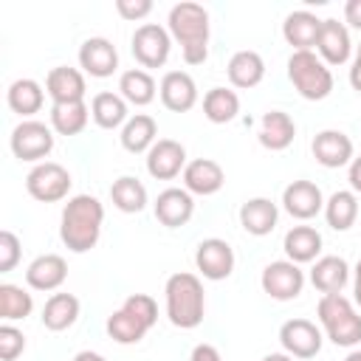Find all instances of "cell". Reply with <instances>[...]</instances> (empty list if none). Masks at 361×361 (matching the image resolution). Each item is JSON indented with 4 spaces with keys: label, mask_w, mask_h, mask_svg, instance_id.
<instances>
[{
    "label": "cell",
    "mask_w": 361,
    "mask_h": 361,
    "mask_svg": "<svg viewBox=\"0 0 361 361\" xmlns=\"http://www.w3.org/2000/svg\"><path fill=\"white\" fill-rule=\"evenodd\" d=\"M104 206L93 195H73L68 197L62 217H59V237L73 254L90 251L102 237Z\"/></svg>",
    "instance_id": "obj_1"
},
{
    "label": "cell",
    "mask_w": 361,
    "mask_h": 361,
    "mask_svg": "<svg viewBox=\"0 0 361 361\" xmlns=\"http://www.w3.org/2000/svg\"><path fill=\"white\" fill-rule=\"evenodd\" d=\"M169 37L180 45L186 65H203L209 56V11L200 3L183 0L169 8L166 17Z\"/></svg>",
    "instance_id": "obj_2"
},
{
    "label": "cell",
    "mask_w": 361,
    "mask_h": 361,
    "mask_svg": "<svg viewBox=\"0 0 361 361\" xmlns=\"http://www.w3.org/2000/svg\"><path fill=\"white\" fill-rule=\"evenodd\" d=\"M164 299H166V319L175 327L192 330L203 322L206 293H203V282L195 274H189V271L172 274L164 285Z\"/></svg>",
    "instance_id": "obj_3"
},
{
    "label": "cell",
    "mask_w": 361,
    "mask_h": 361,
    "mask_svg": "<svg viewBox=\"0 0 361 361\" xmlns=\"http://www.w3.org/2000/svg\"><path fill=\"white\" fill-rule=\"evenodd\" d=\"M316 316L336 347H355L361 344V313L355 305L341 293H327L316 305Z\"/></svg>",
    "instance_id": "obj_4"
},
{
    "label": "cell",
    "mask_w": 361,
    "mask_h": 361,
    "mask_svg": "<svg viewBox=\"0 0 361 361\" xmlns=\"http://www.w3.org/2000/svg\"><path fill=\"white\" fill-rule=\"evenodd\" d=\"M288 79L307 102H322L333 93V73L316 51H293L288 59Z\"/></svg>",
    "instance_id": "obj_5"
},
{
    "label": "cell",
    "mask_w": 361,
    "mask_h": 361,
    "mask_svg": "<svg viewBox=\"0 0 361 361\" xmlns=\"http://www.w3.org/2000/svg\"><path fill=\"white\" fill-rule=\"evenodd\" d=\"M8 144H11L14 158L28 161V164H42L54 149V130L37 118H23L11 130Z\"/></svg>",
    "instance_id": "obj_6"
},
{
    "label": "cell",
    "mask_w": 361,
    "mask_h": 361,
    "mask_svg": "<svg viewBox=\"0 0 361 361\" xmlns=\"http://www.w3.org/2000/svg\"><path fill=\"white\" fill-rule=\"evenodd\" d=\"M71 172L56 164V161H42V164H34L31 172L25 175V192L39 200V203H56V200H65L68 192H71Z\"/></svg>",
    "instance_id": "obj_7"
},
{
    "label": "cell",
    "mask_w": 361,
    "mask_h": 361,
    "mask_svg": "<svg viewBox=\"0 0 361 361\" xmlns=\"http://www.w3.org/2000/svg\"><path fill=\"white\" fill-rule=\"evenodd\" d=\"M130 48H133V56L135 62L147 71V68H164L166 59H169V51H172V37L164 25L158 23H144L135 28L133 39H130Z\"/></svg>",
    "instance_id": "obj_8"
},
{
    "label": "cell",
    "mask_w": 361,
    "mask_h": 361,
    "mask_svg": "<svg viewBox=\"0 0 361 361\" xmlns=\"http://www.w3.org/2000/svg\"><path fill=\"white\" fill-rule=\"evenodd\" d=\"M259 285L262 290L276 299V302H290L302 293L305 288V271L290 262V259H274L262 268V276H259Z\"/></svg>",
    "instance_id": "obj_9"
},
{
    "label": "cell",
    "mask_w": 361,
    "mask_h": 361,
    "mask_svg": "<svg viewBox=\"0 0 361 361\" xmlns=\"http://www.w3.org/2000/svg\"><path fill=\"white\" fill-rule=\"evenodd\" d=\"M195 265L203 274V279H212V282L228 279L234 271V248L220 237H206L197 243Z\"/></svg>",
    "instance_id": "obj_10"
},
{
    "label": "cell",
    "mask_w": 361,
    "mask_h": 361,
    "mask_svg": "<svg viewBox=\"0 0 361 361\" xmlns=\"http://www.w3.org/2000/svg\"><path fill=\"white\" fill-rule=\"evenodd\" d=\"M322 330L310 319H288L279 327V344L290 358H313L322 350Z\"/></svg>",
    "instance_id": "obj_11"
},
{
    "label": "cell",
    "mask_w": 361,
    "mask_h": 361,
    "mask_svg": "<svg viewBox=\"0 0 361 361\" xmlns=\"http://www.w3.org/2000/svg\"><path fill=\"white\" fill-rule=\"evenodd\" d=\"M186 147L175 138H158L147 152V172L155 180H172L186 169Z\"/></svg>",
    "instance_id": "obj_12"
},
{
    "label": "cell",
    "mask_w": 361,
    "mask_h": 361,
    "mask_svg": "<svg viewBox=\"0 0 361 361\" xmlns=\"http://www.w3.org/2000/svg\"><path fill=\"white\" fill-rule=\"evenodd\" d=\"M316 54L322 56V62L330 65H344L353 56V42H350V28L344 23H338L336 17L322 20V31L316 39Z\"/></svg>",
    "instance_id": "obj_13"
},
{
    "label": "cell",
    "mask_w": 361,
    "mask_h": 361,
    "mask_svg": "<svg viewBox=\"0 0 361 361\" xmlns=\"http://www.w3.org/2000/svg\"><path fill=\"white\" fill-rule=\"evenodd\" d=\"M79 68L96 79H107L118 68V51L107 37H87L79 45Z\"/></svg>",
    "instance_id": "obj_14"
},
{
    "label": "cell",
    "mask_w": 361,
    "mask_h": 361,
    "mask_svg": "<svg viewBox=\"0 0 361 361\" xmlns=\"http://www.w3.org/2000/svg\"><path fill=\"white\" fill-rule=\"evenodd\" d=\"M161 104L172 113H189L197 104V85L186 71H166L158 85Z\"/></svg>",
    "instance_id": "obj_15"
},
{
    "label": "cell",
    "mask_w": 361,
    "mask_h": 361,
    "mask_svg": "<svg viewBox=\"0 0 361 361\" xmlns=\"http://www.w3.org/2000/svg\"><path fill=\"white\" fill-rule=\"evenodd\" d=\"M152 209H155V217H158L161 226H166V228H180V226H186V223L192 220V214H195V197H192L183 186H169V189H164V192L155 197Z\"/></svg>",
    "instance_id": "obj_16"
},
{
    "label": "cell",
    "mask_w": 361,
    "mask_h": 361,
    "mask_svg": "<svg viewBox=\"0 0 361 361\" xmlns=\"http://www.w3.org/2000/svg\"><path fill=\"white\" fill-rule=\"evenodd\" d=\"M282 206L296 220H310L324 212V195L313 180H293L282 192Z\"/></svg>",
    "instance_id": "obj_17"
},
{
    "label": "cell",
    "mask_w": 361,
    "mask_h": 361,
    "mask_svg": "<svg viewBox=\"0 0 361 361\" xmlns=\"http://www.w3.org/2000/svg\"><path fill=\"white\" fill-rule=\"evenodd\" d=\"M310 149H313V158L324 169L350 166V161H353V141L341 130H322V133H316Z\"/></svg>",
    "instance_id": "obj_18"
},
{
    "label": "cell",
    "mask_w": 361,
    "mask_h": 361,
    "mask_svg": "<svg viewBox=\"0 0 361 361\" xmlns=\"http://www.w3.org/2000/svg\"><path fill=\"white\" fill-rule=\"evenodd\" d=\"M223 183H226V172H223V166H220L217 161H212V158H195V161H189L186 169H183V189H186L189 195H203V197H209V195H217V192L223 189Z\"/></svg>",
    "instance_id": "obj_19"
},
{
    "label": "cell",
    "mask_w": 361,
    "mask_h": 361,
    "mask_svg": "<svg viewBox=\"0 0 361 361\" xmlns=\"http://www.w3.org/2000/svg\"><path fill=\"white\" fill-rule=\"evenodd\" d=\"M45 93L51 96L54 104H62V102H85V93H87L85 73L79 68H68V65L51 68L48 76H45Z\"/></svg>",
    "instance_id": "obj_20"
},
{
    "label": "cell",
    "mask_w": 361,
    "mask_h": 361,
    "mask_svg": "<svg viewBox=\"0 0 361 361\" xmlns=\"http://www.w3.org/2000/svg\"><path fill=\"white\" fill-rule=\"evenodd\" d=\"M319 31H322V20L307 8L290 11L282 23V37L293 51H313Z\"/></svg>",
    "instance_id": "obj_21"
},
{
    "label": "cell",
    "mask_w": 361,
    "mask_h": 361,
    "mask_svg": "<svg viewBox=\"0 0 361 361\" xmlns=\"http://www.w3.org/2000/svg\"><path fill=\"white\" fill-rule=\"evenodd\" d=\"M350 282V265L344 257H336V254H324L313 262L310 268V285L327 296V293H341L344 285Z\"/></svg>",
    "instance_id": "obj_22"
},
{
    "label": "cell",
    "mask_w": 361,
    "mask_h": 361,
    "mask_svg": "<svg viewBox=\"0 0 361 361\" xmlns=\"http://www.w3.org/2000/svg\"><path fill=\"white\" fill-rule=\"evenodd\" d=\"M68 279V262L59 254H39L25 268V282L34 290H56Z\"/></svg>",
    "instance_id": "obj_23"
},
{
    "label": "cell",
    "mask_w": 361,
    "mask_h": 361,
    "mask_svg": "<svg viewBox=\"0 0 361 361\" xmlns=\"http://www.w3.org/2000/svg\"><path fill=\"white\" fill-rule=\"evenodd\" d=\"M276 220H279V209L271 197H248L240 206V226L254 237L271 234L276 228Z\"/></svg>",
    "instance_id": "obj_24"
},
{
    "label": "cell",
    "mask_w": 361,
    "mask_h": 361,
    "mask_svg": "<svg viewBox=\"0 0 361 361\" xmlns=\"http://www.w3.org/2000/svg\"><path fill=\"white\" fill-rule=\"evenodd\" d=\"M296 138V124L288 113L282 110H268L262 113V121H259V144L271 152H282L293 144Z\"/></svg>",
    "instance_id": "obj_25"
},
{
    "label": "cell",
    "mask_w": 361,
    "mask_h": 361,
    "mask_svg": "<svg viewBox=\"0 0 361 361\" xmlns=\"http://www.w3.org/2000/svg\"><path fill=\"white\" fill-rule=\"evenodd\" d=\"M226 73H228V82L240 90H248V87H257L262 79H265V59L257 54V51H237L228 65H226Z\"/></svg>",
    "instance_id": "obj_26"
},
{
    "label": "cell",
    "mask_w": 361,
    "mask_h": 361,
    "mask_svg": "<svg viewBox=\"0 0 361 361\" xmlns=\"http://www.w3.org/2000/svg\"><path fill=\"white\" fill-rule=\"evenodd\" d=\"M282 248H285L288 259L296 262V265L316 262L319 254H322V234H319L313 226H293V228L285 234Z\"/></svg>",
    "instance_id": "obj_27"
},
{
    "label": "cell",
    "mask_w": 361,
    "mask_h": 361,
    "mask_svg": "<svg viewBox=\"0 0 361 361\" xmlns=\"http://www.w3.org/2000/svg\"><path fill=\"white\" fill-rule=\"evenodd\" d=\"M90 118L102 127V130H116V127H124L130 113H127V102L121 93H113V90H102L93 96L90 102Z\"/></svg>",
    "instance_id": "obj_28"
},
{
    "label": "cell",
    "mask_w": 361,
    "mask_h": 361,
    "mask_svg": "<svg viewBox=\"0 0 361 361\" xmlns=\"http://www.w3.org/2000/svg\"><path fill=\"white\" fill-rule=\"evenodd\" d=\"M118 138H121V147H124L127 152H133V155L149 152V147L158 141V124H155L152 116L135 113V116H130L127 124L121 127V135H118Z\"/></svg>",
    "instance_id": "obj_29"
},
{
    "label": "cell",
    "mask_w": 361,
    "mask_h": 361,
    "mask_svg": "<svg viewBox=\"0 0 361 361\" xmlns=\"http://www.w3.org/2000/svg\"><path fill=\"white\" fill-rule=\"evenodd\" d=\"M6 102L11 107V113L28 118L34 113L42 110V102H45V90L37 79H14L6 90Z\"/></svg>",
    "instance_id": "obj_30"
},
{
    "label": "cell",
    "mask_w": 361,
    "mask_h": 361,
    "mask_svg": "<svg viewBox=\"0 0 361 361\" xmlns=\"http://www.w3.org/2000/svg\"><path fill=\"white\" fill-rule=\"evenodd\" d=\"M42 324L54 333H62L68 327L76 324L79 319V299L73 293H51L45 299V307H42Z\"/></svg>",
    "instance_id": "obj_31"
},
{
    "label": "cell",
    "mask_w": 361,
    "mask_h": 361,
    "mask_svg": "<svg viewBox=\"0 0 361 361\" xmlns=\"http://www.w3.org/2000/svg\"><path fill=\"white\" fill-rule=\"evenodd\" d=\"M118 93L124 96L127 104H135V107H147L149 102H155V93H158V85L155 79L149 76V71L144 68H130L118 76Z\"/></svg>",
    "instance_id": "obj_32"
},
{
    "label": "cell",
    "mask_w": 361,
    "mask_h": 361,
    "mask_svg": "<svg viewBox=\"0 0 361 361\" xmlns=\"http://www.w3.org/2000/svg\"><path fill=\"white\" fill-rule=\"evenodd\" d=\"M358 217V197L353 189H338L324 200V220L333 231H347Z\"/></svg>",
    "instance_id": "obj_33"
},
{
    "label": "cell",
    "mask_w": 361,
    "mask_h": 361,
    "mask_svg": "<svg viewBox=\"0 0 361 361\" xmlns=\"http://www.w3.org/2000/svg\"><path fill=\"white\" fill-rule=\"evenodd\" d=\"M110 200H113V206H116L118 212H124V214H138V212H144V206H147V186H144L138 178H133V175H121V178H116L113 186H110Z\"/></svg>",
    "instance_id": "obj_34"
},
{
    "label": "cell",
    "mask_w": 361,
    "mask_h": 361,
    "mask_svg": "<svg viewBox=\"0 0 361 361\" xmlns=\"http://www.w3.org/2000/svg\"><path fill=\"white\" fill-rule=\"evenodd\" d=\"M90 107L85 102H62L51 104V130L59 135H79L87 127Z\"/></svg>",
    "instance_id": "obj_35"
},
{
    "label": "cell",
    "mask_w": 361,
    "mask_h": 361,
    "mask_svg": "<svg viewBox=\"0 0 361 361\" xmlns=\"http://www.w3.org/2000/svg\"><path fill=\"white\" fill-rule=\"evenodd\" d=\"M240 113V96L231 87H212L203 96V116L212 124H228Z\"/></svg>",
    "instance_id": "obj_36"
},
{
    "label": "cell",
    "mask_w": 361,
    "mask_h": 361,
    "mask_svg": "<svg viewBox=\"0 0 361 361\" xmlns=\"http://www.w3.org/2000/svg\"><path fill=\"white\" fill-rule=\"evenodd\" d=\"M107 336L116 341V344H138L144 336H147V324L138 319V316H133L130 310H124V307H118V310H113L110 316H107Z\"/></svg>",
    "instance_id": "obj_37"
},
{
    "label": "cell",
    "mask_w": 361,
    "mask_h": 361,
    "mask_svg": "<svg viewBox=\"0 0 361 361\" xmlns=\"http://www.w3.org/2000/svg\"><path fill=\"white\" fill-rule=\"evenodd\" d=\"M31 310H34V296L25 288L11 285V282H3L0 285V319L3 322L28 319Z\"/></svg>",
    "instance_id": "obj_38"
},
{
    "label": "cell",
    "mask_w": 361,
    "mask_h": 361,
    "mask_svg": "<svg viewBox=\"0 0 361 361\" xmlns=\"http://www.w3.org/2000/svg\"><path fill=\"white\" fill-rule=\"evenodd\" d=\"M25 350V336L23 330H17L11 322H3L0 324V358L3 361H14L20 358Z\"/></svg>",
    "instance_id": "obj_39"
},
{
    "label": "cell",
    "mask_w": 361,
    "mask_h": 361,
    "mask_svg": "<svg viewBox=\"0 0 361 361\" xmlns=\"http://www.w3.org/2000/svg\"><path fill=\"white\" fill-rule=\"evenodd\" d=\"M121 307L130 310L133 316H138L147 327H152V324L158 322V305H155V299H152L149 293H130Z\"/></svg>",
    "instance_id": "obj_40"
},
{
    "label": "cell",
    "mask_w": 361,
    "mask_h": 361,
    "mask_svg": "<svg viewBox=\"0 0 361 361\" xmlns=\"http://www.w3.org/2000/svg\"><path fill=\"white\" fill-rule=\"evenodd\" d=\"M20 262V240L14 231H0V274H8Z\"/></svg>",
    "instance_id": "obj_41"
},
{
    "label": "cell",
    "mask_w": 361,
    "mask_h": 361,
    "mask_svg": "<svg viewBox=\"0 0 361 361\" xmlns=\"http://www.w3.org/2000/svg\"><path fill=\"white\" fill-rule=\"evenodd\" d=\"M116 11L121 20L138 23L152 11V0H116Z\"/></svg>",
    "instance_id": "obj_42"
},
{
    "label": "cell",
    "mask_w": 361,
    "mask_h": 361,
    "mask_svg": "<svg viewBox=\"0 0 361 361\" xmlns=\"http://www.w3.org/2000/svg\"><path fill=\"white\" fill-rule=\"evenodd\" d=\"M344 23L355 31H361V0H347L344 3Z\"/></svg>",
    "instance_id": "obj_43"
},
{
    "label": "cell",
    "mask_w": 361,
    "mask_h": 361,
    "mask_svg": "<svg viewBox=\"0 0 361 361\" xmlns=\"http://www.w3.org/2000/svg\"><path fill=\"white\" fill-rule=\"evenodd\" d=\"M189 361H223V358H220V353H217L214 344H197V347L192 350Z\"/></svg>",
    "instance_id": "obj_44"
},
{
    "label": "cell",
    "mask_w": 361,
    "mask_h": 361,
    "mask_svg": "<svg viewBox=\"0 0 361 361\" xmlns=\"http://www.w3.org/2000/svg\"><path fill=\"white\" fill-rule=\"evenodd\" d=\"M347 180H350V189H353V192H361V155L350 161V169H347Z\"/></svg>",
    "instance_id": "obj_45"
},
{
    "label": "cell",
    "mask_w": 361,
    "mask_h": 361,
    "mask_svg": "<svg viewBox=\"0 0 361 361\" xmlns=\"http://www.w3.org/2000/svg\"><path fill=\"white\" fill-rule=\"evenodd\" d=\"M355 276H353V299H355V305L361 307V259L355 262V271H353Z\"/></svg>",
    "instance_id": "obj_46"
},
{
    "label": "cell",
    "mask_w": 361,
    "mask_h": 361,
    "mask_svg": "<svg viewBox=\"0 0 361 361\" xmlns=\"http://www.w3.org/2000/svg\"><path fill=\"white\" fill-rule=\"evenodd\" d=\"M350 85H353V90L361 93V59H353V68H350Z\"/></svg>",
    "instance_id": "obj_47"
},
{
    "label": "cell",
    "mask_w": 361,
    "mask_h": 361,
    "mask_svg": "<svg viewBox=\"0 0 361 361\" xmlns=\"http://www.w3.org/2000/svg\"><path fill=\"white\" fill-rule=\"evenodd\" d=\"M73 361H107V358L99 355V353H93V350H82V353L73 355Z\"/></svg>",
    "instance_id": "obj_48"
},
{
    "label": "cell",
    "mask_w": 361,
    "mask_h": 361,
    "mask_svg": "<svg viewBox=\"0 0 361 361\" xmlns=\"http://www.w3.org/2000/svg\"><path fill=\"white\" fill-rule=\"evenodd\" d=\"M262 361H293L288 353H268V355H262Z\"/></svg>",
    "instance_id": "obj_49"
},
{
    "label": "cell",
    "mask_w": 361,
    "mask_h": 361,
    "mask_svg": "<svg viewBox=\"0 0 361 361\" xmlns=\"http://www.w3.org/2000/svg\"><path fill=\"white\" fill-rule=\"evenodd\" d=\"M344 361H361V350H350Z\"/></svg>",
    "instance_id": "obj_50"
},
{
    "label": "cell",
    "mask_w": 361,
    "mask_h": 361,
    "mask_svg": "<svg viewBox=\"0 0 361 361\" xmlns=\"http://www.w3.org/2000/svg\"><path fill=\"white\" fill-rule=\"evenodd\" d=\"M355 59H361V45H358V48H355Z\"/></svg>",
    "instance_id": "obj_51"
}]
</instances>
